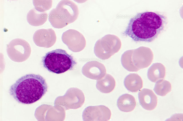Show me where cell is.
<instances>
[{
    "label": "cell",
    "mask_w": 183,
    "mask_h": 121,
    "mask_svg": "<svg viewBox=\"0 0 183 121\" xmlns=\"http://www.w3.org/2000/svg\"><path fill=\"white\" fill-rule=\"evenodd\" d=\"M117 105L121 111L128 112L132 111L136 106V102L134 97L128 94H125L120 96L118 98Z\"/></svg>",
    "instance_id": "8992f818"
},
{
    "label": "cell",
    "mask_w": 183,
    "mask_h": 121,
    "mask_svg": "<svg viewBox=\"0 0 183 121\" xmlns=\"http://www.w3.org/2000/svg\"><path fill=\"white\" fill-rule=\"evenodd\" d=\"M132 50L131 52V60L133 65L139 69L148 67L152 63L153 58V54L149 48L140 47L138 48Z\"/></svg>",
    "instance_id": "277c9868"
},
{
    "label": "cell",
    "mask_w": 183,
    "mask_h": 121,
    "mask_svg": "<svg viewBox=\"0 0 183 121\" xmlns=\"http://www.w3.org/2000/svg\"><path fill=\"white\" fill-rule=\"evenodd\" d=\"M100 89L104 93H110L114 89L116 82L114 78L109 74H107L104 80L101 82Z\"/></svg>",
    "instance_id": "30bf717a"
},
{
    "label": "cell",
    "mask_w": 183,
    "mask_h": 121,
    "mask_svg": "<svg viewBox=\"0 0 183 121\" xmlns=\"http://www.w3.org/2000/svg\"><path fill=\"white\" fill-rule=\"evenodd\" d=\"M122 64L123 67L129 71L137 72L140 69L132 64L131 60V50H127L122 55L121 58Z\"/></svg>",
    "instance_id": "8fae6325"
},
{
    "label": "cell",
    "mask_w": 183,
    "mask_h": 121,
    "mask_svg": "<svg viewBox=\"0 0 183 121\" xmlns=\"http://www.w3.org/2000/svg\"><path fill=\"white\" fill-rule=\"evenodd\" d=\"M166 74V68L162 64L156 63L153 64L149 68L147 76L152 82H156L158 80L164 79Z\"/></svg>",
    "instance_id": "ba28073f"
},
{
    "label": "cell",
    "mask_w": 183,
    "mask_h": 121,
    "mask_svg": "<svg viewBox=\"0 0 183 121\" xmlns=\"http://www.w3.org/2000/svg\"><path fill=\"white\" fill-rule=\"evenodd\" d=\"M138 97L140 105L146 110H152L157 105V97L151 90L143 89L139 92Z\"/></svg>",
    "instance_id": "5b68a950"
},
{
    "label": "cell",
    "mask_w": 183,
    "mask_h": 121,
    "mask_svg": "<svg viewBox=\"0 0 183 121\" xmlns=\"http://www.w3.org/2000/svg\"><path fill=\"white\" fill-rule=\"evenodd\" d=\"M44 67L57 74L72 70L77 64L73 56L61 49H57L46 53L42 58Z\"/></svg>",
    "instance_id": "3957f363"
},
{
    "label": "cell",
    "mask_w": 183,
    "mask_h": 121,
    "mask_svg": "<svg viewBox=\"0 0 183 121\" xmlns=\"http://www.w3.org/2000/svg\"><path fill=\"white\" fill-rule=\"evenodd\" d=\"M168 22L166 16L158 12L138 13L130 19L122 34L135 42H150L164 30Z\"/></svg>",
    "instance_id": "6da1fadb"
},
{
    "label": "cell",
    "mask_w": 183,
    "mask_h": 121,
    "mask_svg": "<svg viewBox=\"0 0 183 121\" xmlns=\"http://www.w3.org/2000/svg\"><path fill=\"white\" fill-rule=\"evenodd\" d=\"M124 84L128 91L136 92L140 90L143 87V81L141 77L138 74L131 73L125 78Z\"/></svg>",
    "instance_id": "52a82bcc"
},
{
    "label": "cell",
    "mask_w": 183,
    "mask_h": 121,
    "mask_svg": "<svg viewBox=\"0 0 183 121\" xmlns=\"http://www.w3.org/2000/svg\"><path fill=\"white\" fill-rule=\"evenodd\" d=\"M171 85L168 81L164 79L158 80L155 85L154 90L158 95L164 96L171 91Z\"/></svg>",
    "instance_id": "9c48e42d"
},
{
    "label": "cell",
    "mask_w": 183,
    "mask_h": 121,
    "mask_svg": "<svg viewBox=\"0 0 183 121\" xmlns=\"http://www.w3.org/2000/svg\"><path fill=\"white\" fill-rule=\"evenodd\" d=\"M48 86L45 80L39 74H26L18 79L10 87V95L18 102L33 104L46 93Z\"/></svg>",
    "instance_id": "7a4b0ae2"
}]
</instances>
